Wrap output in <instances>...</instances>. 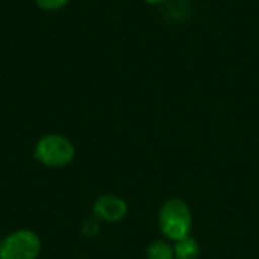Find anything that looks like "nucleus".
<instances>
[{
  "label": "nucleus",
  "mask_w": 259,
  "mask_h": 259,
  "mask_svg": "<svg viewBox=\"0 0 259 259\" xmlns=\"http://www.w3.org/2000/svg\"><path fill=\"white\" fill-rule=\"evenodd\" d=\"M158 225L162 235L173 243L191 235L193 214L187 202L178 197L167 199L159 208Z\"/></svg>",
  "instance_id": "obj_1"
},
{
  "label": "nucleus",
  "mask_w": 259,
  "mask_h": 259,
  "mask_svg": "<svg viewBox=\"0 0 259 259\" xmlns=\"http://www.w3.org/2000/svg\"><path fill=\"white\" fill-rule=\"evenodd\" d=\"M74 156V144L61 134H46L33 147V158L47 168H64L73 162Z\"/></svg>",
  "instance_id": "obj_2"
},
{
  "label": "nucleus",
  "mask_w": 259,
  "mask_h": 259,
  "mask_svg": "<svg viewBox=\"0 0 259 259\" xmlns=\"http://www.w3.org/2000/svg\"><path fill=\"white\" fill-rule=\"evenodd\" d=\"M42 249L39 235L32 229H17L0 240V259H38Z\"/></svg>",
  "instance_id": "obj_3"
},
{
  "label": "nucleus",
  "mask_w": 259,
  "mask_h": 259,
  "mask_svg": "<svg viewBox=\"0 0 259 259\" xmlns=\"http://www.w3.org/2000/svg\"><path fill=\"white\" fill-rule=\"evenodd\" d=\"M129 212L127 202L117 194H102L93 203V215L100 223H118Z\"/></svg>",
  "instance_id": "obj_4"
},
{
  "label": "nucleus",
  "mask_w": 259,
  "mask_h": 259,
  "mask_svg": "<svg viewBox=\"0 0 259 259\" xmlns=\"http://www.w3.org/2000/svg\"><path fill=\"white\" fill-rule=\"evenodd\" d=\"M173 250L175 259H197L200 255V244L193 235H188L175 241Z\"/></svg>",
  "instance_id": "obj_5"
},
{
  "label": "nucleus",
  "mask_w": 259,
  "mask_h": 259,
  "mask_svg": "<svg viewBox=\"0 0 259 259\" xmlns=\"http://www.w3.org/2000/svg\"><path fill=\"white\" fill-rule=\"evenodd\" d=\"M147 259H175L173 246L165 240H156L150 243L146 249Z\"/></svg>",
  "instance_id": "obj_6"
},
{
  "label": "nucleus",
  "mask_w": 259,
  "mask_h": 259,
  "mask_svg": "<svg viewBox=\"0 0 259 259\" xmlns=\"http://www.w3.org/2000/svg\"><path fill=\"white\" fill-rule=\"evenodd\" d=\"M80 232H82V235L87 237V238H94V237H97L99 232H100V222H99L94 215L90 217V219H87V220L82 223V226H80Z\"/></svg>",
  "instance_id": "obj_7"
},
{
  "label": "nucleus",
  "mask_w": 259,
  "mask_h": 259,
  "mask_svg": "<svg viewBox=\"0 0 259 259\" xmlns=\"http://www.w3.org/2000/svg\"><path fill=\"white\" fill-rule=\"evenodd\" d=\"M70 0H35L36 6L41 8L42 11H59L62 9Z\"/></svg>",
  "instance_id": "obj_8"
},
{
  "label": "nucleus",
  "mask_w": 259,
  "mask_h": 259,
  "mask_svg": "<svg viewBox=\"0 0 259 259\" xmlns=\"http://www.w3.org/2000/svg\"><path fill=\"white\" fill-rule=\"evenodd\" d=\"M147 5H152V6H158V5H162V3H165L167 0H144Z\"/></svg>",
  "instance_id": "obj_9"
},
{
  "label": "nucleus",
  "mask_w": 259,
  "mask_h": 259,
  "mask_svg": "<svg viewBox=\"0 0 259 259\" xmlns=\"http://www.w3.org/2000/svg\"><path fill=\"white\" fill-rule=\"evenodd\" d=\"M82 259H88V258H82Z\"/></svg>",
  "instance_id": "obj_10"
}]
</instances>
